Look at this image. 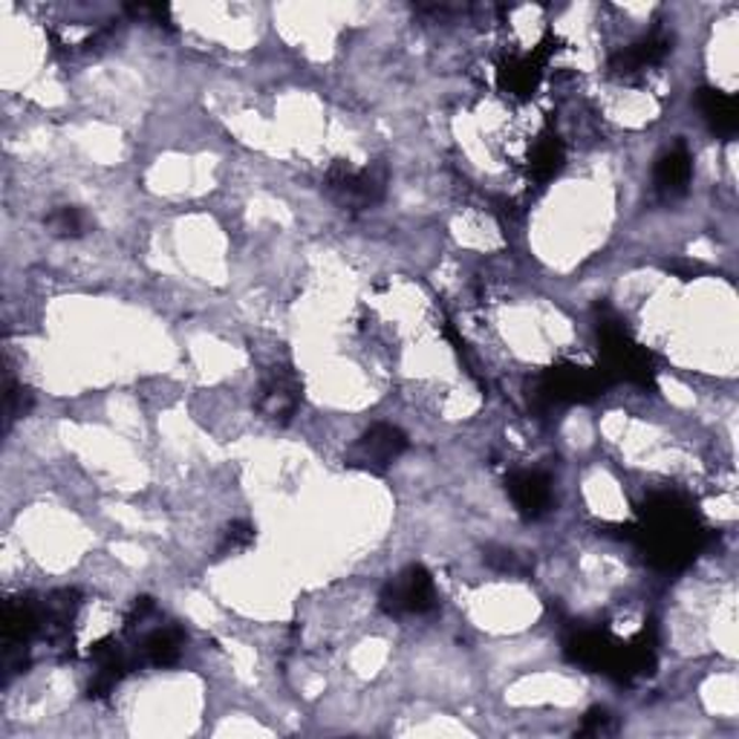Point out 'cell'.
I'll return each mask as SVG.
<instances>
[{"mask_svg": "<svg viewBox=\"0 0 739 739\" xmlns=\"http://www.w3.org/2000/svg\"><path fill=\"white\" fill-rule=\"evenodd\" d=\"M700 543V529L691 511L679 509L673 503H661L650 511L647 529H644V546L653 564L676 569L688 564Z\"/></svg>", "mask_w": 739, "mask_h": 739, "instance_id": "obj_1", "label": "cell"}, {"mask_svg": "<svg viewBox=\"0 0 739 739\" xmlns=\"http://www.w3.org/2000/svg\"><path fill=\"white\" fill-rule=\"evenodd\" d=\"M382 610L388 615H422L434 610L437 604V587L428 569L422 566H407L405 573L396 575L388 587L382 589Z\"/></svg>", "mask_w": 739, "mask_h": 739, "instance_id": "obj_2", "label": "cell"}, {"mask_svg": "<svg viewBox=\"0 0 739 739\" xmlns=\"http://www.w3.org/2000/svg\"><path fill=\"white\" fill-rule=\"evenodd\" d=\"M601 344H604V356L610 370H619L624 379L638 384L653 382V365L650 356L638 347L627 335L621 324H601Z\"/></svg>", "mask_w": 739, "mask_h": 739, "instance_id": "obj_3", "label": "cell"}, {"mask_svg": "<svg viewBox=\"0 0 739 739\" xmlns=\"http://www.w3.org/2000/svg\"><path fill=\"white\" fill-rule=\"evenodd\" d=\"M407 448V437L393 425H373L350 451V465L367 471H384Z\"/></svg>", "mask_w": 739, "mask_h": 739, "instance_id": "obj_4", "label": "cell"}, {"mask_svg": "<svg viewBox=\"0 0 739 739\" xmlns=\"http://www.w3.org/2000/svg\"><path fill=\"white\" fill-rule=\"evenodd\" d=\"M604 390V373L587 370V367H557L549 370L543 393L555 402H584L598 396Z\"/></svg>", "mask_w": 739, "mask_h": 739, "instance_id": "obj_5", "label": "cell"}, {"mask_svg": "<svg viewBox=\"0 0 739 739\" xmlns=\"http://www.w3.org/2000/svg\"><path fill=\"white\" fill-rule=\"evenodd\" d=\"M326 183L338 203L353 208L373 206L384 192L382 176H376L373 171H356V168H335Z\"/></svg>", "mask_w": 739, "mask_h": 739, "instance_id": "obj_6", "label": "cell"}, {"mask_svg": "<svg viewBox=\"0 0 739 739\" xmlns=\"http://www.w3.org/2000/svg\"><path fill=\"white\" fill-rule=\"evenodd\" d=\"M298 402H301V384H298V379H295L289 370H275V373L263 382L257 407H261V414L269 416V419L287 422L289 416L298 411Z\"/></svg>", "mask_w": 739, "mask_h": 739, "instance_id": "obj_7", "label": "cell"}, {"mask_svg": "<svg viewBox=\"0 0 739 739\" xmlns=\"http://www.w3.org/2000/svg\"><path fill=\"white\" fill-rule=\"evenodd\" d=\"M509 494L523 517H541L552 506V483L543 471H517L509 480Z\"/></svg>", "mask_w": 739, "mask_h": 739, "instance_id": "obj_8", "label": "cell"}, {"mask_svg": "<svg viewBox=\"0 0 739 739\" xmlns=\"http://www.w3.org/2000/svg\"><path fill=\"white\" fill-rule=\"evenodd\" d=\"M691 153L684 151L682 145H676L668 153H661L659 162H656V171H653V180H656V188H659L661 197L684 194V188L691 183Z\"/></svg>", "mask_w": 739, "mask_h": 739, "instance_id": "obj_9", "label": "cell"}, {"mask_svg": "<svg viewBox=\"0 0 739 739\" xmlns=\"http://www.w3.org/2000/svg\"><path fill=\"white\" fill-rule=\"evenodd\" d=\"M700 111L705 116V122L711 125V130L719 136H734L739 130V111L737 99L723 93V90H700Z\"/></svg>", "mask_w": 739, "mask_h": 739, "instance_id": "obj_10", "label": "cell"}, {"mask_svg": "<svg viewBox=\"0 0 739 739\" xmlns=\"http://www.w3.org/2000/svg\"><path fill=\"white\" fill-rule=\"evenodd\" d=\"M668 49H670L668 38L653 35V38H644L642 44H636V47L619 53V56L612 58L610 67L615 72H621V76H630V72H638V70H644V67L659 65L661 58L668 56Z\"/></svg>", "mask_w": 739, "mask_h": 739, "instance_id": "obj_11", "label": "cell"}, {"mask_svg": "<svg viewBox=\"0 0 739 739\" xmlns=\"http://www.w3.org/2000/svg\"><path fill=\"white\" fill-rule=\"evenodd\" d=\"M183 633L176 627L153 630L151 636L142 642V656L153 668H171L183 656Z\"/></svg>", "mask_w": 739, "mask_h": 739, "instance_id": "obj_12", "label": "cell"}, {"mask_svg": "<svg viewBox=\"0 0 739 739\" xmlns=\"http://www.w3.org/2000/svg\"><path fill=\"white\" fill-rule=\"evenodd\" d=\"M561 165H564V145L557 142V136H543L532 151V171L541 180H549Z\"/></svg>", "mask_w": 739, "mask_h": 739, "instance_id": "obj_13", "label": "cell"}, {"mask_svg": "<svg viewBox=\"0 0 739 739\" xmlns=\"http://www.w3.org/2000/svg\"><path fill=\"white\" fill-rule=\"evenodd\" d=\"M47 226L53 229V234H58V238H81V234H88L90 217L84 215L81 208L65 206L49 215Z\"/></svg>", "mask_w": 739, "mask_h": 739, "instance_id": "obj_14", "label": "cell"}, {"mask_svg": "<svg viewBox=\"0 0 739 739\" xmlns=\"http://www.w3.org/2000/svg\"><path fill=\"white\" fill-rule=\"evenodd\" d=\"M500 79L511 93H529L538 81V70H534L532 61H509L506 70H500Z\"/></svg>", "mask_w": 739, "mask_h": 739, "instance_id": "obj_15", "label": "cell"}, {"mask_svg": "<svg viewBox=\"0 0 739 739\" xmlns=\"http://www.w3.org/2000/svg\"><path fill=\"white\" fill-rule=\"evenodd\" d=\"M255 543V529L249 523H231L223 534V546H220V555H234V552H243Z\"/></svg>", "mask_w": 739, "mask_h": 739, "instance_id": "obj_16", "label": "cell"}, {"mask_svg": "<svg viewBox=\"0 0 739 739\" xmlns=\"http://www.w3.org/2000/svg\"><path fill=\"white\" fill-rule=\"evenodd\" d=\"M607 731H610V714H607V711H592V714L584 719V728H580V734H592V737Z\"/></svg>", "mask_w": 739, "mask_h": 739, "instance_id": "obj_17", "label": "cell"}]
</instances>
